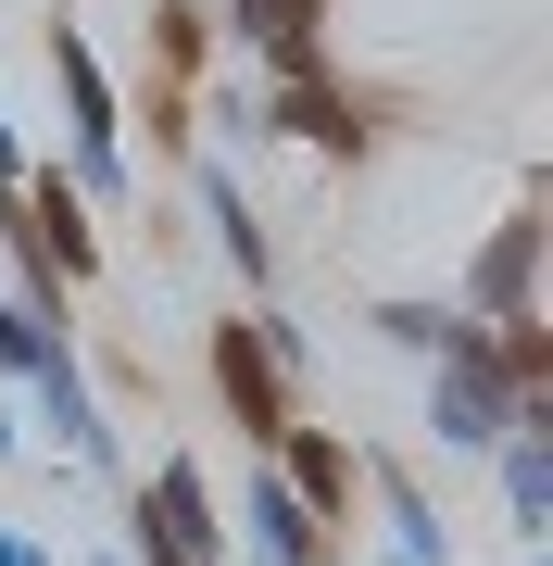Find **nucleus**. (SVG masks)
<instances>
[{"instance_id":"obj_7","label":"nucleus","mask_w":553,"mask_h":566,"mask_svg":"<svg viewBox=\"0 0 553 566\" xmlns=\"http://www.w3.org/2000/svg\"><path fill=\"white\" fill-rule=\"evenodd\" d=\"M541 252H553V202H529V189H515L503 227H491L466 264H453V315H478V327L541 315Z\"/></svg>"},{"instance_id":"obj_22","label":"nucleus","mask_w":553,"mask_h":566,"mask_svg":"<svg viewBox=\"0 0 553 566\" xmlns=\"http://www.w3.org/2000/svg\"><path fill=\"white\" fill-rule=\"evenodd\" d=\"M126 566H151V554H126Z\"/></svg>"},{"instance_id":"obj_5","label":"nucleus","mask_w":553,"mask_h":566,"mask_svg":"<svg viewBox=\"0 0 553 566\" xmlns=\"http://www.w3.org/2000/svg\"><path fill=\"white\" fill-rule=\"evenodd\" d=\"M252 139H302L315 164H365L377 139H390V102L377 88H352L340 63H315V76H252Z\"/></svg>"},{"instance_id":"obj_1","label":"nucleus","mask_w":553,"mask_h":566,"mask_svg":"<svg viewBox=\"0 0 553 566\" xmlns=\"http://www.w3.org/2000/svg\"><path fill=\"white\" fill-rule=\"evenodd\" d=\"M39 51H51V102H63V177H76V202L102 214V227H126L139 214V151H126V88H114V63L88 51V25H39Z\"/></svg>"},{"instance_id":"obj_6","label":"nucleus","mask_w":553,"mask_h":566,"mask_svg":"<svg viewBox=\"0 0 553 566\" xmlns=\"http://www.w3.org/2000/svg\"><path fill=\"white\" fill-rule=\"evenodd\" d=\"M13 403H25V441H51L76 479H114L126 491V441H114V403L88 390V353H51L39 378H13Z\"/></svg>"},{"instance_id":"obj_3","label":"nucleus","mask_w":553,"mask_h":566,"mask_svg":"<svg viewBox=\"0 0 553 566\" xmlns=\"http://www.w3.org/2000/svg\"><path fill=\"white\" fill-rule=\"evenodd\" d=\"M515 403H529V390L503 378L491 327H478V315H453V340L428 353V453H453V465H491V441L515 428Z\"/></svg>"},{"instance_id":"obj_12","label":"nucleus","mask_w":553,"mask_h":566,"mask_svg":"<svg viewBox=\"0 0 553 566\" xmlns=\"http://www.w3.org/2000/svg\"><path fill=\"white\" fill-rule=\"evenodd\" d=\"M189 202H202L214 252H226V277H240V303H277V227L252 214V189L226 177V164H189Z\"/></svg>"},{"instance_id":"obj_13","label":"nucleus","mask_w":553,"mask_h":566,"mask_svg":"<svg viewBox=\"0 0 553 566\" xmlns=\"http://www.w3.org/2000/svg\"><path fill=\"white\" fill-rule=\"evenodd\" d=\"M365 504H377V566H453L440 504H428V491H415L390 453H365Z\"/></svg>"},{"instance_id":"obj_20","label":"nucleus","mask_w":553,"mask_h":566,"mask_svg":"<svg viewBox=\"0 0 553 566\" xmlns=\"http://www.w3.org/2000/svg\"><path fill=\"white\" fill-rule=\"evenodd\" d=\"M0 566H51V542H39V528H13V516H0Z\"/></svg>"},{"instance_id":"obj_8","label":"nucleus","mask_w":553,"mask_h":566,"mask_svg":"<svg viewBox=\"0 0 553 566\" xmlns=\"http://www.w3.org/2000/svg\"><path fill=\"white\" fill-rule=\"evenodd\" d=\"M226 554H252V566H352V542L328 516L302 504V491L277 479L265 453H252V479H240V516H226Z\"/></svg>"},{"instance_id":"obj_21","label":"nucleus","mask_w":553,"mask_h":566,"mask_svg":"<svg viewBox=\"0 0 553 566\" xmlns=\"http://www.w3.org/2000/svg\"><path fill=\"white\" fill-rule=\"evenodd\" d=\"M88 566H126V542H102V554H88Z\"/></svg>"},{"instance_id":"obj_14","label":"nucleus","mask_w":553,"mask_h":566,"mask_svg":"<svg viewBox=\"0 0 553 566\" xmlns=\"http://www.w3.org/2000/svg\"><path fill=\"white\" fill-rule=\"evenodd\" d=\"M139 76H164V88L214 76V0H139Z\"/></svg>"},{"instance_id":"obj_11","label":"nucleus","mask_w":553,"mask_h":566,"mask_svg":"<svg viewBox=\"0 0 553 566\" xmlns=\"http://www.w3.org/2000/svg\"><path fill=\"white\" fill-rule=\"evenodd\" d=\"M265 465H277V479H289V491H302V504H315V516H328L340 542H352V516H365V453H352L340 428H315V416H289Z\"/></svg>"},{"instance_id":"obj_19","label":"nucleus","mask_w":553,"mask_h":566,"mask_svg":"<svg viewBox=\"0 0 553 566\" xmlns=\"http://www.w3.org/2000/svg\"><path fill=\"white\" fill-rule=\"evenodd\" d=\"M39 441H25V403H13V378H0V465H25Z\"/></svg>"},{"instance_id":"obj_15","label":"nucleus","mask_w":553,"mask_h":566,"mask_svg":"<svg viewBox=\"0 0 553 566\" xmlns=\"http://www.w3.org/2000/svg\"><path fill=\"white\" fill-rule=\"evenodd\" d=\"M139 139H151V164L189 177V164H202V102L164 88V76H139V88H126V151H139Z\"/></svg>"},{"instance_id":"obj_18","label":"nucleus","mask_w":553,"mask_h":566,"mask_svg":"<svg viewBox=\"0 0 553 566\" xmlns=\"http://www.w3.org/2000/svg\"><path fill=\"white\" fill-rule=\"evenodd\" d=\"M25 164H39V139H25V126H13V102H0V189H13Z\"/></svg>"},{"instance_id":"obj_16","label":"nucleus","mask_w":553,"mask_h":566,"mask_svg":"<svg viewBox=\"0 0 553 566\" xmlns=\"http://www.w3.org/2000/svg\"><path fill=\"white\" fill-rule=\"evenodd\" d=\"M365 327H377L390 353H415V365H428V353L453 340V290H440V303H428V290H390V303H365Z\"/></svg>"},{"instance_id":"obj_4","label":"nucleus","mask_w":553,"mask_h":566,"mask_svg":"<svg viewBox=\"0 0 553 566\" xmlns=\"http://www.w3.org/2000/svg\"><path fill=\"white\" fill-rule=\"evenodd\" d=\"M126 554L151 566H226V491L202 453H151V479H126Z\"/></svg>"},{"instance_id":"obj_17","label":"nucleus","mask_w":553,"mask_h":566,"mask_svg":"<svg viewBox=\"0 0 553 566\" xmlns=\"http://www.w3.org/2000/svg\"><path fill=\"white\" fill-rule=\"evenodd\" d=\"M51 353H76V327H51V315H25L13 290H0V378H39Z\"/></svg>"},{"instance_id":"obj_10","label":"nucleus","mask_w":553,"mask_h":566,"mask_svg":"<svg viewBox=\"0 0 553 566\" xmlns=\"http://www.w3.org/2000/svg\"><path fill=\"white\" fill-rule=\"evenodd\" d=\"M13 202H25V227H39V252L63 264V277H102V264H114V227L102 214H88L76 202V177H63V164H51V139H39V164H25V177H13Z\"/></svg>"},{"instance_id":"obj_2","label":"nucleus","mask_w":553,"mask_h":566,"mask_svg":"<svg viewBox=\"0 0 553 566\" xmlns=\"http://www.w3.org/2000/svg\"><path fill=\"white\" fill-rule=\"evenodd\" d=\"M202 378H214V416L240 428L252 453H277V428L302 416V327L277 303H240L202 327Z\"/></svg>"},{"instance_id":"obj_9","label":"nucleus","mask_w":553,"mask_h":566,"mask_svg":"<svg viewBox=\"0 0 553 566\" xmlns=\"http://www.w3.org/2000/svg\"><path fill=\"white\" fill-rule=\"evenodd\" d=\"M214 51H240V76H315L328 51V0H214Z\"/></svg>"}]
</instances>
